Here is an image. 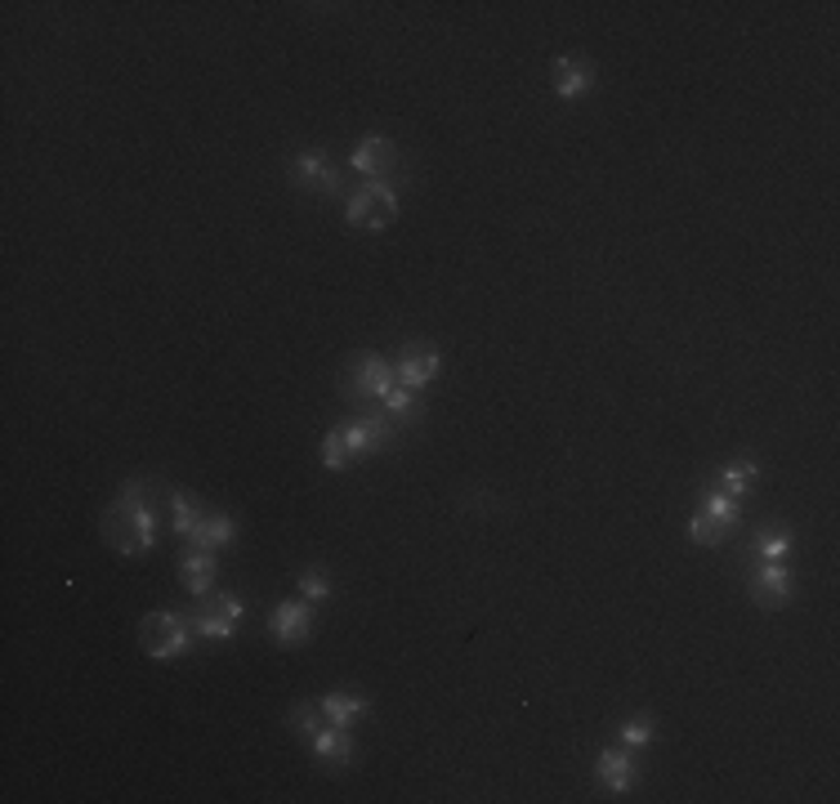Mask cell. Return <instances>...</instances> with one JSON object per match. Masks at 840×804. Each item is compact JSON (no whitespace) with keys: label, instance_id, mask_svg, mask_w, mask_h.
I'll return each mask as SVG.
<instances>
[{"label":"cell","instance_id":"cell-8","mask_svg":"<svg viewBox=\"0 0 840 804\" xmlns=\"http://www.w3.org/2000/svg\"><path fill=\"white\" fill-rule=\"evenodd\" d=\"M738 523V501L733 497H724V492H711L706 501H702V510L693 514V523H689V537L698 541V546H720L724 537H729V528Z\"/></svg>","mask_w":840,"mask_h":804},{"label":"cell","instance_id":"cell-18","mask_svg":"<svg viewBox=\"0 0 840 804\" xmlns=\"http://www.w3.org/2000/svg\"><path fill=\"white\" fill-rule=\"evenodd\" d=\"M755 483H760V465H755V461H729V465L720 470V492L733 497V501L751 497Z\"/></svg>","mask_w":840,"mask_h":804},{"label":"cell","instance_id":"cell-13","mask_svg":"<svg viewBox=\"0 0 840 804\" xmlns=\"http://www.w3.org/2000/svg\"><path fill=\"white\" fill-rule=\"evenodd\" d=\"M595 777L613 791V795H622V791H631L635 786V777H640V764H635V751H600V759H595Z\"/></svg>","mask_w":840,"mask_h":804},{"label":"cell","instance_id":"cell-25","mask_svg":"<svg viewBox=\"0 0 840 804\" xmlns=\"http://www.w3.org/2000/svg\"><path fill=\"white\" fill-rule=\"evenodd\" d=\"M296 581H300V595H305L309 604H318V599H327V595H332V581H327V572H323V568H305Z\"/></svg>","mask_w":840,"mask_h":804},{"label":"cell","instance_id":"cell-14","mask_svg":"<svg viewBox=\"0 0 840 804\" xmlns=\"http://www.w3.org/2000/svg\"><path fill=\"white\" fill-rule=\"evenodd\" d=\"M215 555L210 550H188L184 559H179V577H184V590L192 595V599H201V595H210L215 590Z\"/></svg>","mask_w":840,"mask_h":804},{"label":"cell","instance_id":"cell-7","mask_svg":"<svg viewBox=\"0 0 840 804\" xmlns=\"http://www.w3.org/2000/svg\"><path fill=\"white\" fill-rule=\"evenodd\" d=\"M345 219H349V228H358V233H385V228L398 219V197H394V188H385V184L358 188V193L345 202Z\"/></svg>","mask_w":840,"mask_h":804},{"label":"cell","instance_id":"cell-24","mask_svg":"<svg viewBox=\"0 0 840 804\" xmlns=\"http://www.w3.org/2000/svg\"><path fill=\"white\" fill-rule=\"evenodd\" d=\"M653 742V715H631L626 724H622V746L626 751H640V746H649Z\"/></svg>","mask_w":840,"mask_h":804},{"label":"cell","instance_id":"cell-12","mask_svg":"<svg viewBox=\"0 0 840 804\" xmlns=\"http://www.w3.org/2000/svg\"><path fill=\"white\" fill-rule=\"evenodd\" d=\"M791 595H795V581H791V572H787L782 563H764V568L755 572V581H751V599H755L760 608H769V612L787 608Z\"/></svg>","mask_w":840,"mask_h":804},{"label":"cell","instance_id":"cell-6","mask_svg":"<svg viewBox=\"0 0 840 804\" xmlns=\"http://www.w3.org/2000/svg\"><path fill=\"white\" fill-rule=\"evenodd\" d=\"M241 617H246L241 599H233V595H224V590H210V595L192 599L188 626H192L197 639H228V635H237Z\"/></svg>","mask_w":840,"mask_h":804},{"label":"cell","instance_id":"cell-15","mask_svg":"<svg viewBox=\"0 0 840 804\" xmlns=\"http://www.w3.org/2000/svg\"><path fill=\"white\" fill-rule=\"evenodd\" d=\"M309 746H314V755H318L327 768H345V764H354V737H349L345 724H332V719H327V728H323Z\"/></svg>","mask_w":840,"mask_h":804},{"label":"cell","instance_id":"cell-21","mask_svg":"<svg viewBox=\"0 0 840 804\" xmlns=\"http://www.w3.org/2000/svg\"><path fill=\"white\" fill-rule=\"evenodd\" d=\"M323 710H327V719L332 724H354V719H363L367 710H372V702L367 697H358V693H327L323 697Z\"/></svg>","mask_w":840,"mask_h":804},{"label":"cell","instance_id":"cell-16","mask_svg":"<svg viewBox=\"0 0 840 804\" xmlns=\"http://www.w3.org/2000/svg\"><path fill=\"white\" fill-rule=\"evenodd\" d=\"M595 86V68L582 59H554V95L559 99H582Z\"/></svg>","mask_w":840,"mask_h":804},{"label":"cell","instance_id":"cell-11","mask_svg":"<svg viewBox=\"0 0 840 804\" xmlns=\"http://www.w3.org/2000/svg\"><path fill=\"white\" fill-rule=\"evenodd\" d=\"M268 635L277 639V644H305L309 635H314V608L309 604H277L273 612H268Z\"/></svg>","mask_w":840,"mask_h":804},{"label":"cell","instance_id":"cell-4","mask_svg":"<svg viewBox=\"0 0 840 804\" xmlns=\"http://www.w3.org/2000/svg\"><path fill=\"white\" fill-rule=\"evenodd\" d=\"M349 166H354L358 175H367L372 184H385V188H403V184H407V161H403L398 144L385 139V135L363 139V144L349 153Z\"/></svg>","mask_w":840,"mask_h":804},{"label":"cell","instance_id":"cell-5","mask_svg":"<svg viewBox=\"0 0 840 804\" xmlns=\"http://www.w3.org/2000/svg\"><path fill=\"white\" fill-rule=\"evenodd\" d=\"M192 644V626H188V612H148L139 621V648L152 657V661H170L179 657L184 648Z\"/></svg>","mask_w":840,"mask_h":804},{"label":"cell","instance_id":"cell-22","mask_svg":"<svg viewBox=\"0 0 840 804\" xmlns=\"http://www.w3.org/2000/svg\"><path fill=\"white\" fill-rule=\"evenodd\" d=\"M287 724H291L305 742H314V737L327 728V710H323V702H318V706H314V702H296L291 715H287Z\"/></svg>","mask_w":840,"mask_h":804},{"label":"cell","instance_id":"cell-10","mask_svg":"<svg viewBox=\"0 0 840 804\" xmlns=\"http://www.w3.org/2000/svg\"><path fill=\"white\" fill-rule=\"evenodd\" d=\"M438 366H443V357H438V349H429V344H407L403 353H398V362H394V375H398V384L403 389H425L434 375H438Z\"/></svg>","mask_w":840,"mask_h":804},{"label":"cell","instance_id":"cell-1","mask_svg":"<svg viewBox=\"0 0 840 804\" xmlns=\"http://www.w3.org/2000/svg\"><path fill=\"white\" fill-rule=\"evenodd\" d=\"M170 510V488L157 483V479H130L121 488V497L103 510V541L135 559V555H148L152 541H157V510Z\"/></svg>","mask_w":840,"mask_h":804},{"label":"cell","instance_id":"cell-20","mask_svg":"<svg viewBox=\"0 0 840 804\" xmlns=\"http://www.w3.org/2000/svg\"><path fill=\"white\" fill-rule=\"evenodd\" d=\"M201 506L188 497V492H179V488H170V528H175V537H192L197 532V523H201Z\"/></svg>","mask_w":840,"mask_h":804},{"label":"cell","instance_id":"cell-23","mask_svg":"<svg viewBox=\"0 0 840 804\" xmlns=\"http://www.w3.org/2000/svg\"><path fill=\"white\" fill-rule=\"evenodd\" d=\"M755 550L764 555V563H782V555L791 550V532L787 528H764V532H755Z\"/></svg>","mask_w":840,"mask_h":804},{"label":"cell","instance_id":"cell-2","mask_svg":"<svg viewBox=\"0 0 840 804\" xmlns=\"http://www.w3.org/2000/svg\"><path fill=\"white\" fill-rule=\"evenodd\" d=\"M398 439V425L385 416V408L367 412V416H354L345 425H336L327 439H323V465L327 470H340L358 457H372V452H385L389 443Z\"/></svg>","mask_w":840,"mask_h":804},{"label":"cell","instance_id":"cell-19","mask_svg":"<svg viewBox=\"0 0 840 804\" xmlns=\"http://www.w3.org/2000/svg\"><path fill=\"white\" fill-rule=\"evenodd\" d=\"M381 408H385V416H389L398 430H407V425H416V421H421V402H416V393H412V389H403V384H394V389L381 398Z\"/></svg>","mask_w":840,"mask_h":804},{"label":"cell","instance_id":"cell-17","mask_svg":"<svg viewBox=\"0 0 840 804\" xmlns=\"http://www.w3.org/2000/svg\"><path fill=\"white\" fill-rule=\"evenodd\" d=\"M233 537H237V523H233L224 510H206L201 523H197V532L188 537V546H197V550H219V546H228Z\"/></svg>","mask_w":840,"mask_h":804},{"label":"cell","instance_id":"cell-9","mask_svg":"<svg viewBox=\"0 0 840 804\" xmlns=\"http://www.w3.org/2000/svg\"><path fill=\"white\" fill-rule=\"evenodd\" d=\"M291 179H296V188L318 193V197H336V193H340V170L327 161L323 148L296 153V157H291Z\"/></svg>","mask_w":840,"mask_h":804},{"label":"cell","instance_id":"cell-3","mask_svg":"<svg viewBox=\"0 0 840 804\" xmlns=\"http://www.w3.org/2000/svg\"><path fill=\"white\" fill-rule=\"evenodd\" d=\"M398 384V375H394V362H385L381 353H372V349H363V353H354L345 366H340V393L345 398H354V402H381L389 389Z\"/></svg>","mask_w":840,"mask_h":804}]
</instances>
